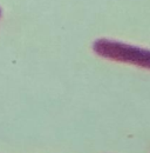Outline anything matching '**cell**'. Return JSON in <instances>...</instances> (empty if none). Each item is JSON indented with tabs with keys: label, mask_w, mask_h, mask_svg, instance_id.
<instances>
[{
	"label": "cell",
	"mask_w": 150,
	"mask_h": 153,
	"mask_svg": "<svg viewBox=\"0 0 150 153\" xmlns=\"http://www.w3.org/2000/svg\"><path fill=\"white\" fill-rule=\"evenodd\" d=\"M94 50L96 53L106 58L132 62V64L150 68V51L148 50L137 48L130 45L110 41L106 39L97 40L94 45Z\"/></svg>",
	"instance_id": "obj_1"
},
{
	"label": "cell",
	"mask_w": 150,
	"mask_h": 153,
	"mask_svg": "<svg viewBox=\"0 0 150 153\" xmlns=\"http://www.w3.org/2000/svg\"><path fill=\"white\" fill-rule=\"evenodd\" d=\"M0 13H1V12H0Z\"/></svg>",
	"instance_id": "obj_2"
}]
</instances>
